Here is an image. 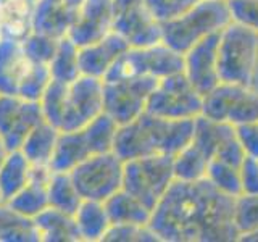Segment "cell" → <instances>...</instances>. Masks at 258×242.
<instances>
[{"mask_svg": "<svg viewBox=\"0 0 258 242\" xmlns=\"http://www.w3.org/2000/svg\"><path fill=\"white\" fill-rule=\"evenodd\" d=\"M220 32L207 36L196 45H192L185 53H182L184 75L202 97L221 83L220 75H218V42H220Z\"/></svg>", "mask_w": 258, "mask_h": 242, "instance_id": "cell-13", "label": "cell"}, {"mask_svg": "<svg viewBox=\"0 0 258 242\" xmlns=\"http://www.w3.org/2000/svg\"><path fill=\"white\" fill-rule=\"evenodd\" d=\"M194 126L196 118L168 119L144 111L118 128L113 152L123 161L157 153L174 157L192 142Z\"/></svg>", "mask_w": 258, "mask_h": 242, "instance_id": "cell-2", "label": "cell"}, {"mask_svg": "<svg viewBox=\"0 0 258 242\" xmlns=\"http://www.w3.org/2000/svg\"><path fill=\"white\" fill-rule=\"evenodd\" d=\"M40 240L34 223L8 207L0 205V242H37Z\"/></svg>", "mask_w": 258, "mask_h": 242, "instance_id": "cell-29", "label": "cell"}, {"mask_svg": "<svg viewBox=\"0 0 258 242\" xmlns=\"http://www.w3.org/2000/svg\"><path fill=\"white\" fill-rule=\"evenodd\" d=\"M232 137H236V128L226 121H213L199 115L196 118V126H194V137L192 144L205 153L212 160L218 155L226 144Z\"/></svg>", "mask_w": 258, "mask_h": 242, "instance_id": "cell-20", "label": "cell"}, {"mask_svg": "<svg viewBox=\"0 0 258 242\" xmlns=\"http://www.w3.org/2000/svg\"><path fill=\"white\" fill-rule=\"evenodd\" d=\"M47 196L48 207L70 215H75L83 202V197L78 192L70 173H52L47 183Z\"/></svg>", "mask_w": 258, "mask_h": 242, "instance_id": "cell-26", "label": "cell"}, {"mask_svg": "<svg viewBox=\"0 0 258 242\" xmlns=\"http://www.w3.org/2000/svg\"><path fill=\"white\" fill-rule=\"evenodd\" d=\"M40 121H44V116L39 102L0 94V139L8 150L20 149L24 137Z\"/></svg>", "mask_w": 258, "mask_h": 242, "instance_id": "cell-12", "label": "cell"}, {"mask_svg": "<svg viewBox=\"0 0 258 242\" xmlns=\"http://www.w3.org/2000/svg\"><path fill=\"white\" fill-rule=\"evenodd\" d=\"M78 8L67 0H36L32 13V29L61 39L78 16Z\"/></svg>", "mask_w": 258, "mask_h": 242, "instance_id": "cell-16", "label": "cell"}, {"mask_svg": "<svg viewBox=\"0 0 258 242\" xmlns=\"http://www.w3.org/2000/svg\"><path fill=\"white\" fill-rule=\"evenodd\" d=\"M50 81H52V75L48 65L31 63L18 86L16 95H20L26 100L39 102L42 94L45 92L47 86L50 84Z\"/></svg>", "mask_w": 258, "mask_h": 242, "instance_id": "cell-34", "label": "cell"}, {"mask_svg": "<svg viewBox=\"0 0 258 242\" xmlns=\"http://www.w3.org/2000/svg\"><path fill=\"white\" fill-rule=\"evenodd\" d=\"M242 194H258V158L245 157L239 166Z\"/></svg>", "mask_w": 258, "mask_h": 242, "instance_id": "cell-42", "label": "cell"}, {"mask_svg": "<svg viewBox=\"0 0 258 242\" xmlns=\"http://www.w3.org/2000/svg\"><path fill=\"white\" fill-rule=\"evenodd\" d=\"M48 68H50L52 79L61 81V83H73L81 76L79 47L68 36L60 39L53 58L48 63Z\"/></svg>", "mask_w": 258, "mask_h": 242, "instance_id": "cell-30", "label": "cell"}, {"mask_svg": "<svg viewBox=\"0 0 258 242\" xmlns=\"http://www.w3.org/2000/svg\"><path fill=\"white\" fill-rule=\"evenodd\" d=\"M174 181L173 157L157 155L139 157L124 161L123 189L153 210Z\"/></svg>", "mask_w": 258, "mask_h": 242, "instance_id": "cell-6", "label": "cell"}, {"mask_svg": "<svg viewBox=\"0 0 258 242\" xmlns=\"http://www.w3.org/2000/svg\"><path fill=\"white\" fill-rule=\"evenodd\" d=\"M157 83L158 79L152 76L103 81V111L119 126L129 123L145 111Z\"/></svg>", "mask_w": 258, "mask_h": 242, "instance_id": "cell-9", "label": "cell"}, {"mask_svg": "<svg viewBox=\"0 0 258 242\" xmlns=\"http://www.w3.org/2000/svg\"><path fill=\"white\" fill-rule=\"evenodd\" d=\"M58 42H60V39L32 29L29 34L21 40V45L31 63L48 65L56 52Z\"/></svg>", "mask_w": 258, "mask_h": 242, "instance_id": "cell-35", "label": "cell"}, {"mask_svg": "<svg viewBox=\"0 0 258 242\" xmlns=\"http://www.w3.org/2000/svg\"><path fill=\"white\" fill-rule=\"evenodd\" d=\"M231 23L226 0H200L181 16L161 23V42L185 53L210 34L220 32Z\"/></svg>", "mask_w": 258, "mask_h": 242, "instance_id": "cell-3", "label": "cell"}, {"mask_svg": "<svg viewBox=\"0 0 258 242\" xmlns=\"http://www.w3.org/2000/svg\"><path fill=\"white\" fill-rule=\"evenodd\" d=\"M232 23L258 34V0H226Z\"/></svg>", "mask_w": 258, "mask_h": 242, "instance_id": "cell-39", "label": "cell"}, {"mask_svg": "<svg viewBox=\"0 0 258 242\" xmlns=\"http://www.w3.org/2000/svg\"><path fill=\"white\" fill-rule=\"evenodd\" d=\"M67 2H70L71 5H75V7H79L81 4H83V0H67Z\"/></svg>", "mask_w": 258, "mask_h": 242, "instance_id": "cell-45", "label": "cell"}, {"mask_svg": "<svg viewBox=\"0 0 258 242\" xmlns=\"http://www.w3.org/2000/svg\"><path fill=\"white\" fill-rule=\"evenodd\" d=\"M111 224H149L152 210L137 200L133 194L119 189L103 202Z\"/></svg>", "mask_w": 258, "mask_h": 242, "instance_id": "cell-23", "label": "cell"}, {"mask_svg": "<svg viewBox=\"0 0 258 242\" xmlns=\"http://www.w3.org/2000/svg\"><path fill=\"white\" fill-rule=\"evenodd\" d=\"M73 216H75V223L81 236V240L86 242L103 240V236L107 234L108 228L111 226L105 204L99 200L83 199V202H81V205L78 207Z\"/></svg>", "mask_w": 258, "mask_h": 242, "instance_id": "cell-21", "label": "cell"}, {"mask_svg": "<svg viewBox=\"0 0 258 242\" xmlns=\"http://www.w3.org/2000/svg\"><path fill=\"white\" fill-rule=\"evenodd\" d=\"M228 123L232 126L258 123V92L252 91L250 86L244 87V91L240 92L229 113Z\"/></svg>", "mask_w": 258, "mask_h": 242, "instance_id": "cell-37", "label": "cell"}, {"mask_svg": "<svg viewBox=\"0 0 258 242\" xmlns=\"http://www.w3.org/2000/svg\"><path fill=\"white\" fill-rule=\"evenodd\" d=\"M234 226L239 236L258 229V194H240L234 200Z\"/></svg>", "mask_w": 258, "mask_h": 242, "instance_id": "cell-36", "label": "cell"}, {"mask_svg": "<svg viewBox=\"0 0 258 242\" xmlns=\"http://www.w3.org/2000/svg\"><path fill=\"white\" fill-rule=\"evenodd\" d=\"M34 2H36V0H34Z\"/></svg>", "mask_w": 258, "mask_h": 242, "instance_id": "cell-48", "label": "cell"}, {"mask_svg": "<svg viewBox=\"0 0 258 242\" xmlns=\"http://www.w3.org/2000/svg\"><path fill=\"white\" fill-rule=\"evenodd\" d=\"M200 0H145L150 13L161 24L181 16Z\"/></svg>", "mask_w": 258, "mask_h": 242, "instance_id": "cell-38", "label": "cell"}, {"mask_svg": "<svg viewBox=\"0 0 258 242\" xmlns=\"http://www.w3.org/2000/svg\"><path fill=\"white\" fill-rule=\"evenodd\" d=\"M239 240H252V242H256L258 240V229L252 231V232H247V234H242L239 236Z\"/></svg>", "mask_w": 258, "mask_h": 242, "instance_id": "cell-43", "label": "cell"}, {"mask_svg": "<svg viewBox=\"0 0 258 242\" xmlns=\"http://www.w3.org/2000/svg\"><path fill=\"white\" fill-rule=\"evenodd\" d=\"M258 63V34L237 23L220 32L218 75L221 83L250 86Z\"/></svg>", "mask_w": 258, "mask_h": 242, "instance_id": "cell-4", "label": "cell"}, {"mask_svg": "<svg viewBox=\"0 0 258 242\" xmlns=\"http://www.w3.org/2000/svg\"><path fill=\"white\" fill-rule=\"evenodd\" d=\"M58 134V129L44 119L32 128L29 134L24 137L20 150L26 155L31 165H48Z\"/></svg>", "mask_w": 258, "mask_h": 242, "instance_id": "cell-24", "label": "cell"}, {"mask_svg": "<svg viewBox=\"0 0 258 242\" xmlns=\"http://www.w3.org/2000/svg\"><path fill=\"white\" fill-rule=\"evenodd\" d=\"M68 84L70 83H61V81L52 79L39 100L44 119L47 123L53 125L58 131H60L63 113H64V105H67Z\"/></svg>", "mask_w": 258, "mask_h": 242, "instance_id": "cell-33", "label": "cell"}, {"mask_svg": "<svg viewBox=\"0 0 258 242\" xmlns=\"http://www.w3.org/2000/svg\"><path fill=\"white\" fill-rule=\"evenodd\" d=\"M89 155L92 153L87 147L83 129L60 131L48 166L53 173H71Z\"/></svg>", "mask_w": 258, "mask_h": 242, "instance_id": "cell-18", "label": "cell"}, {"mask_svg": "<svg viewBox=\"0 0 258 242\" xmlns=\"http://www.w3.org/2000/svg\"><path fill=\"white\" fill-rule=\"evenodd\" d=\"M103 240H119V242H133V240H158L152 232L149 224H111Z\"/></svg>", "mask_w": 258, "mask_h": 242, "instance_id": "cell-40", "label": "cell"}, {"mask_svg": "<svg viewBox=\"0 0 258 242\" xmlns=\"http://www.w3.org/2000/svg\"><path fill=\"white\" fill-rule=\"evenodd\" d=\"M111 31L119 34L129 47H149L161 42V24L149 10L145 0H111Z\"/></svg>", "mask_w": 258, "mask_h": 242, "instance_id": "cell-10", "label": "cell"}, {"mask_svg": "<svg viewBox=\"0 0 258 242\" xmlns=\"http://www.w3.org/2000/svg\"><path fill=\"white\" fill-rule=\"evenodd\" d=\"M31 168V161L20 149L8 152L7 158L0 166V192L5 202L29 183Z\"/></svg>", "mask_w": 258, "mask_h": 242, "instance_id": "cell-25", "label": "cell"}, {"mask_svg": "<svg viewBox=\"0 0 258 242\" xmlns=\"http://www.w3.org/2000/svg\"><path fill=\"white\" fill-rule=\"evenodd\" d=\"M234 128H236L237 141L245 157L258 158V123H248Z\"/></svg>", "mask_w": 258, "mask_h": 242, "instance_id": "cell-41", "label": "cell"}, {"mask_svg": "<svg viewBox=\"0 0 258 242\" xmlns=\"http://www.w3.org/2000/svg\"><path fill=\"white\" fill-rule=\"evenodd\" d=\"M2 2H5V0H0V4H2Z\"/></svg>", "mask_w": 258, "mask_h": 242, "instance_id": "cell-47", "label": "cell"}, {"mask_svg": "<svg viewBox=\"0 0 258 242\" xmlns=\"http://www.w3.org/2000/svg\"><path fill=\"white\" fill-rule=\"evenodd\" d=\"M210 158L192 142L173 157L174 179L199 181L207 176Z\"/></svg>", "mask_w": 258, "mask_h": 242, "instance_id": "cell-31", "label": "cell"}, {"mask_svg": "<svg viewBox=\"0 0 258 242\" xmlns=\"http://www.w3.org/2000/svg\"><path fill=\"white\" fill-rule=\"evenodd\" d=\"M29 65L21 40L0 34V94L16 95Z\"/></svg>", "mask_w": 258, "mask_h": 242, "instance_id": "cell-17", "label": "cell"}, {"mask_svg": "<svg viewBox=\"0 0 258 242\" xmlns=\"http://www.w3.org/2000/svg\"><path fill=\"white\" fill-rule=\"evenodd\" d=\"M184 71V55L173 50L163 42L149 47H129L105 75L103 81L129 79L137 76H152L163 79Z\"/></svg>", "mask_w": 258, "mask_h": 242, "instance_id": "cell-5", "label": "cell"}, {"mask_svg": "<svg viewBox=\"0 0 258 242\" xmlns=\"http://www.w3.org/2000/svg\"><path fill=\"white\" fill-rule=\"evenodd\" d=\"M40 240L44 242H78L81 236L78 232L75 216L60 210L47 207L36 218H32Z\"/></svg>", "mask_w": 258, "mask_h": 242, "instance_id": "cell-19", "label": "cell"}, {"mask_svg": "<svg viewBox=\"0 0 258 242\" xmlns=\"http://www.w3.org/2000/svg\"><path fill=\"white\" fill-rule=\"evenodd\" d=\"M34 0H5L0 4V34L23 40L32 31Z\"/></svg>", "mask_w": 258, "mask_h": 242, "instance_id": "cell-22", "label": "cell"}, {"mask_svg": "<svg viewBox=\"0 0 258 242\" xmlns=\"http://www.w3.org/2000/svg\"><path fill=\"white\" fill-rule=\"evenodd\" d=\"M113 7L111 0H83L68 37L78 47L91 45L111 32Z\"/></svg>", "mask_w": 258, "mask_h": 242, "instance_id": "cell-14", "label": "cell"}, {"mask_svg": "<svg viewBox=\"0 0 258 242\" xmlns=\"http://www.w3.org/2000/svg\"><path fill=\"white\" fill-rule=\"evenodd\" d=\"M205 177L218 191L226 194V196L237 197L242 194L239 166L226 163V161L218 160V158H212L208 163Z\"/></svg>", "mask_w": 258, "mask_h": 242, "instance_id": "cell-32", "label": "cell"}, {"mask_svg": "<svg viewBox=\"0 0 258 242\" xmlns=\"http://www.w3.org/2000/svg\"><path fill=\"white\" fill-rule=\"evenodd\" d=\"M124 161L115 152L92 153L70 173L81 197L105 202L123 189Z\"/></svg>", "mask_w": 258, "mask_h": 242, "instance_id": "cell-7", "label": "cell"}, {"mask_svg": "<svg viewBox=\"0 0 258 242\" xmlns=\"http://www.w3.org/2000/svg\"><path fill=\"white\" fill-rule=\"evenodd\" d=\"M236 197L220 192L207 177L174 179L152 210L149 228L163 242L239 240L234 226Z\"/></svg>", "mask_w": 258, "mask_h": 242, "instance_id": "cell-1", "label": "cell"}, {"mask_svg": "<svg viewBox=\"0 0 258 242\" xmlns=\"http://www.w3.org/2000/svg\"><path fill=\"white\" fill-rule=\"evenodd\" d=\"M119 125L105 111L99 113L83 128L87 147L91 153H105L113 152V144Z\"/></svg>", "mask_w": 258, "mask_h": 242, "instance_id": "cell-28", "label": "cell"}, {"mask_svg": "<svg viewBox=\"0 0 258 242\" xmlns=\"http://www.w3.org/2000/svg\"><path fill=\"white\" fill-rule=\"evenodd\" d=\"M129 48V44L116 34L115 31L108 32L103 39L97 42L79 47V70L81 75L94 76L103 79L111 68V65L118 60L121 53Z\"/></svg>", "mask_w": 258, "mask_h": 242, "instance_id": "cell-15", "label": "cell"}, {"mask_svg": "<svg viewBox=\"0 0 258 242\" xmlns=\"http://www.w3.org/2000/svg\"><path fill=\"white\" fill-rule=\"evenodd\" d=\"M8 147L5 145V142L0 139V166H2V163H4V160L7 158V155H8Z\"/></svg>", "mask_w": 258, "mask_h": 242, "instance_id": "cell-44", "label": "cell"}, {"mask_svg": "<svg viewBox=\"0 0 258 242\" xmlns=\"http://www.w3.org/2000/svg\"><path fill=\"white\" fill-rule=\"evenodd\" d=\"M103 111V79L81 75L68 84L60 131H78Z\"/></svg>", "mask_w": 258, "mask_h": 242, "instance_id": "cell-11", "label": "cell"}, {"mask_svg": "<svg viewBox=\"0 0 258 242\" xmlns=\"http://www.w3.org/2000/svg\"><path fill=\"white\" fill-rule=\"evenodd\" d=\"M5 204L18 215L32 220L48 207L47 184L29 181L21 191H18L13 197L8 199Z\"/></svg>", "mask_w": 258, "mask_h": 242, "instance_id": "cell-27", "label": "cell"}, {"mask_svg": "<svg viewBox=\"0 0 258 242\" xmlns=\"http://www.w3.org/2000/svg\"><path fill=\"white\" fill-rule=\"evenodd\" d=\"M2 204H5V199L2 196V192H0V205H2Z\"/></svg>", "mask_w": 258, "mask_h": 242, "instance_id": "cell-46", "label": "cell"}, {"mask_svg": "<svg viewBox=\"0 0 258 242\" xmlns=\"http://www.w3.org/2000/svg\"><path fill=\"white\" fill-rule=\"evenodd\" d=\"M202 97L185 78L184 71L158 79L147 100L145 111L168 119L197 118L202 113Z\"/></svg>", "mask_w": 258, "mask_h": 242, "instance_id": "cell-8", "label": "cell"}]
</instances>
